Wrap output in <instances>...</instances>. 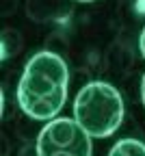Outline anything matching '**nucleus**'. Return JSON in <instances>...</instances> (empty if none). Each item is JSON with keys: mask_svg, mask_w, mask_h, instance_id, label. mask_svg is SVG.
Segmentation results:
<instances>
[{"mask_svg": "<svg viewBox=\"0 0 145 156\" xmlns=\"http://www.w3.org/2000/svg\"><path fill=\"white\" fill-rule=\"evenodd\" d=\"M91 136L69 117L46 122L37 136V156H91Z\"/></svg>", "mask_w": 145, "mask_h": 156, "instance_id": "obj_3", "label": "nucleus"}, {"mask_svg": "<svg viewBox=\"0 0 145 156\" xmlns=\"http://www.w3.org/2000/svg\"><path fill=\"white\" fill-rule=\"evenodd\" d=\"M139 48H141V54L145 56V28H143L141 35H139Z\"/></svg>", "mask_w": 145, "mask_h": 156, "instance_id": "obj_5", "label": "nucleus"}, {"mask_svg": "<svg viewBox=\"0 0 145 156\" xmlns=\"http://www.w3.org/2000/svg\"><path fill=\"white\" fill-rule=\"evenodd\" d=\"M141 100L145 104V76H143V80H141Z\"/></svg>", "mask_w": 145, "mask_h": 156, "instance_id": "obj_6", "label": "nucleus"}, {"mask_svg": "<svg viewBox=\"0 0 145 156\" xmlns=\"http://www.w3.org/2000/svg\"><path fill=\"white\" fill-rule=\"evenodd\" d=\"M76 2H95V0H76Z\"/></svg>", "mask_w": 145, "mask_h": 156, "instance_id": "obj_7", "label": "nucleus"}, {"mask_svg": "<svg viewBox=\"0 0 145 156\" xmlns=\"http://www.w3.org/2000/svg\"><path fill=\"white\" fill-rule=\"evenodd\" d=\"M108 156H145V143L139 139H121L111 147Z\"/></svg>", "mask_w": 145, "mask_h": 156, "instance_id": "obj_4", "label": "nucleus"}, {"mask_svg": "<svg viewBox=\"0 0 145 156\" xmlns=\"http://www.w3.org/2000/svg\"><path fill=\"white\" fill-rule=\"evenodd\" d=\"M74 119L91 139H106L123 122V98L111 83L91 80L74 98Z\"/></svg>", "mask_w": 145, "mask_h": 156, "instance_id": "obj_2", "label": "nucleus"}, {"mask_svg": "<svg viewBox=\"0 0 145 156\" xmlns=\"http://www.w3.org/2000/svg\"><path fill=\"white\" fill-rule=\"evenodd\" d=\"M69 69L63 56L41 50L28 58L17 83V104L30 119L52 122L67 102Z\"/></svg>", "mask_w": 145, "mask_h": 156, "instance_id": "obj_1", "label": "nucleus"}]
</instances>
